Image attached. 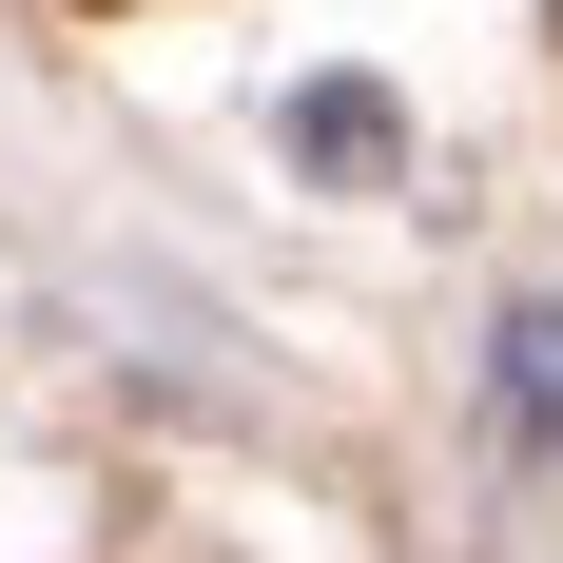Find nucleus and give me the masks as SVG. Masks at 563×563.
<instances>
[{"instance_id": "f257e3e1", "label": "nucleus", "mask_w": 563, "mask_h": 563, "mask_svg": "<svg viewBox=\"0 0 563 563\" xmlns=\"http://www.w3.org/2000/svg\"><path fill=\"white\" fill-rule=\"evenodd\" d=\"M291 156H311V175H389L408 136H389V98H369V78H311V98H291Z\"/></svg>"}]
</instances>
